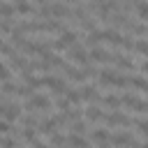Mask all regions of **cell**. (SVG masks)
Instances as JSON below:
<instances>
[{
	"instance_id": "cell-28",
	"label": "cell",
	"mask_w": 148,
	"mask_h": 148,
	"mask_svg": "<svg viewBox=\"0 0 148 148\" xmlns=\"http://www.w3.org/2000/svg\"><path fill=\"white\" fill-rule=\"evenodd\" d=\"M0 148H16V141L9 139V136L7 139H0Z\"/></svg>"
},
{
	"instance_id": "cell-24",
	"label": "cell",
	"mask_w": 148,
	"mask_h": 148,
	"mask_svg": "<svg viewBox=\"0 0 148 148\" xmlns=\"http://www.w3.org/2000/svg\"><path fill=\"white\" fill-rule=\"evenodd\" d=\"M134 51H139L141 56H148V42H146V39H139V42H134Z\"/></svg>"
},
{
	"instance_id": "cell-31",
	"label": "cell",
	"mask_w": 148,
	"mask_h": 148,
	"mask_svg": "<svg viewBox=\"0 0 148 148\" xmlns=\"http://www.w3.org/2000/svg\"><path fill=\"white\" fill-rule=\"evenodd\" d=\"M0 116H5V104H0Z\"/></svg>"
},
{
	"instance_id": "cell-5",
	"label": "cell",
	"mask_w": 148,
	"mask_h": 148,
	"mask_svg": "<svg viewBox=\"0 0 148 148\" xmlns=\"http://www.w3.org/2000/svg\"><path fill=\"white\" fill-rule=\"evenodd\" d=\"M109 143H113V146H118V148H123V146H132V143H134V136H132L130 132H118V134H111Z\"/></svg>"
},
{
	"instance_id": "cell-15",
	"label": "cell",
	"mask_w": 148,
	"mask_h": 148,
	"mask_svg": "<svg viewBox=\"0 0 148 148\" xmlns=\"http://www.w3.org/2000/svg\"><path fill=\"white\" fill-rule=\"evenodd\" d=\"M14 12L18 14H32V7L28 0H14Z\"/></svg>"
},
{
	"instance_id": "cell-18",
	"label": "cell",
	"mask_w": 148,
	"mask_h": 148,
	"mask_svg": "<svg viewBox=\"0 0 148 148\" xmlns=\"http://www.w3.org/2000/svg\"><path fill=\"white\" fill-rule=\"evenodd\" d=\"M134 5H136V14H139V18H141V21H148V2H146V0H136Z\"/></svg>"
},
{
	"instance_id": "cell-22",
	"label": "cell",
	"mask_w": 148,
	"mask_h": 148,
	"mask_svg": "<svg viewBox=\"0 0 148 148\" xmlns=\"http://www.w3.org/2000/svg\"><path fill=\"white\" fill-rule=\"evenodd\" d=\"M35 130H37V127H23L21 139H23V141H28V143H32V141H35Z\"/></svg>"
},
{
	"instance_id": "cell-9",
	"label": "cell",
	"mask_w": 148,
	"mask_h": 148,
	"mask_svg": "<svg viewBox=\"0 0 148 148\" xmlns=\"http://www.w3.org/2000/svg\"><path fill=\"white\" fill-rule=\"evenodd\" d=\"M7 123H12V120H16V118H21V106L18 104H7L5 106V116H2Z\"/></svg>"
},
{
	"instance_id": "cell-8",
	"label": "cell",
	"mask_w": 148,
	"mask_h": 148,
	"mask_svg": "<svg viewBox=\"0 0 148 148\" xmlns=\"http://www.w3.org/2000/svg\"><path fill=\"white\" fill-rule=\"evenodd\" d=\"M113 65H116L118 69H136V65H134L132 58H125V56H118V53H116V58H113Z\"/></svg>"
},
{
	"instance_id": "cell-25",
	"label": "cell",
	"mask_w": 148,
	"mask_h": 148,
	"mask_svg": "<svg viewBox=\"0 0 148 148\" xmlns=\"http://www.w3.org/2000/svg\"><path fill=\"white\" fill-rule=\"evenodd\" d=\"M132 125H136L139 132H141L143 136H148V120H132Z\"/></svg>"
},
{
	"instance_id": "cell-12",
	"label": "cell",
	"mask_w": 148,
	"mask_h": 148,
	"mask_svg": "<svg viewBox=\"0 0 148 148\" xmlns=\"http://www.w3.org/2000/svg\"><path fill=\"white\" fill-rule=\"evenodd\" d=\"M37 127H39V132H42V134L51 136V134L56 132V127H58V125H56V120H53V118H46V120H42Z\"/></svg>"
},
{
	"instance_id": "cell-37",
	"label": "cell",
	"mask_w": 148,
	"mask_h": 148,
	"mask_svg": "<svg viewBox=\"0 0 148 148\" xmlns=\"http://www.w3.org/2000/svg\"><path fill=\"white\" fill-rule=\"evenodd\" d=\"M0 44H2V42H0Z\"/></svg>"
},
{
	"instance_id": "cell-13",
	"label": "cell",
	"mask_w": 148,
	"mask_h": 148,
	"mask_svg": "<svg viewBox=\"0 0 148 148\" xmlns=\"http://www.w3.org/2000/svg\"><path fill=\"white\" fill-rule=\"evenodd\" d=\"M99 102L106 109H118L120 106V97H116V95H104V97H99Z\"/></svg>"
},
{
	"instance_id": "cell-32",
	"label": "cell",
	"mask_w": 148,
	"mask_h": 148,
	"mask_svg": "<svg viewBox=\"0 0 148 148\" xmlns=\"http://www.w3.org/2000/svg\"><path fill=\"white\" fill-rule=\"evenodd\" d=\"M90 2H92V5H102L104 0H90Z\"/></svg>"
},
{
	"instance_id": "cell-3",
	"label": "cell",
	"mask_w": 148,
	"mask_h": 148,
	"mask_svg": "<svg viewBox=\"0 0 148 148\" xmlns=\"http://www.w3.org/2000/svg\"><path fill=\"white\" fill-rule=\"evenodd\" d=\"M67 58L72 60V62H76V65H81V67H86L90 60H88V53L79 46V44H74V46H69V51H67Z\"/></svg>"
},
{
	"instance_id": "cell-6",
	"label": "cell",
	"mask_w": 148,
	"mask_h": 148,
	"mask_svg": "<svg viewBox=\"0 0 148 148\" xmlns=\"http://www.w3.org/2000/svg\"><path fill=\"white\" fill-rule=\"evenodd\" d=\"M42 81H44V86H49L56 95H60V92H65V90H67V86H65V81H62V79H56V76H44Z\"/></svg>"
},
{
	"instance_id": "cell-26",
	"label": "cell",
	"mask_w": 148,
	"mask_h": 148,
	"mask_svg": "<svg viewBox=\"0 0 148 148\" xmlns=\"http://www.w3.org/2000/svg\"><path fill=\"white\" fill-rule=\"evenodd\" d=\"M9 79H12V72H9V67L0 62V81H9Z\"/></svg>"
},
{
	"instance_id": "cell-11",
	"label": "cell",
	"mask_w": 148,
	"mask_h": 148,
	"mask_svg": "<svg viewBox=\"0 0 148 148\" xmlns=\"http://www.w3.org/2000/svg\"><path fill=\"white\" fill-rule=\"evenodd\" d=\"M9 65H12L14 69H21V72L28 69V60H25L23 56H18V53H12V56H9Z\"/></svg>"
},
{
	"instance_id": "cell-4",
	"label": "cell",
	"mask_w": 148,
	"mask_h": 148,
	"mask_svg": "<svg viewBox=\"0 0 148 148\" xmlns=\"http://www.w3.org/2000/svg\"><path fill=\"white\" fill-rule=\"evenodd\" d=\"M113 53H109L106 49H99V46H90V53H88V60L92 62H113Z\"/></svg>"
},
{
	"instance_id": "cell-35",
	"label": "cell",
	"mask_w": 148,
	"mask_h": 148,
	"mask_svg": "<svg viewBox=\"0 0 148 148\" xmlns=\"http://www.w3.org/2000/svg\"><path fill=\"white\" fill-rule=\"evenodd\" d=\"M86 148H88V146H86Z\"/></svg>"
},
{
	"instance_id": "cell-16",
	"label": "cell",
	"mask_w": 148,
	"mask_h": 148,
	"mask_svg": "<svg viewBox=\"0 0 148 148\" xmlns=\"http://www.w3.org/2000/svg\"><path fill=\"white\" fill-rule=\"evenodd\" d=\"M51 16H58V18H67L69 16V9L65 5H51Z\"/></svg>"
},
{
	"instance_id": "cell-7",
	"label": "cell",
	"mask_w": 148,
	"mask_h": 148,
	"mask_svg": "<svg viewBox=\"0 0 148 148\" xmlns=\"http://www.w3.org/2000/svg\"><path fill=\"white\" fill-rule=\"evenodd\" d=\"M79 95H81V99H86V102H99V97H102L92 86H83V88L79 90Z\"/></svg>"
},
{
	"instance_id": "cell-36",
	"label": "cell",
	"mask_w": 148,
	"mask_h": 148,
	"mask_svg": "<svg viewBox=\"0 0 148 148\" xmlns=\"http://www.w3.org/2000/svg\"><path fill=\"white\" fill-rule=\"evenodd\" d=\"M146 104H148V102H146Z\"/></svg>"
},
{
	"instance_id": "cell-34",
	"label": "cell",
	"mask_w": 148,
	"mask_h": 148,
	"mask_svg": "<svg viewBox=\"0 0 148 148\" xmlns=\"http://www.w3.org/2000/svg\"><path fill=\"white\" fill-rule=\"evenodd\" d=\"M65 2H69V5H74V2H76V0H65Z\"/></svg>"
},
{
	"instance_id": "cell-21",
	"label": "cell",
	"mask_w": 148,
	"mask_h": 148,
	"mask_svg": "<svg viewBox=\"0 0 148 148\" xmlns=\"http://www.w3.org/2000/svg\"><path fill=\"white\" fill-rule=\"evenodd\" d=\"M86 118H88V120H99V118H102V111H99L97 106L90 104V106L86 109Z\"/></svg>"
},
{
	"instance_id": "cell-29",
	"label": "cell",
	"mask_w": 148,
	"mask_h": 148,
	"mask_svg": "<svg viewBox=\"0 0 148 148\" xmlns=\"http://www.w3.org/2000/svg\"><path fill=\"white\" fill-rule=\"evenodd\" d=\"M9 130H12V127H9V123H7V120H0V134H7Z\"/></svg>"
},
{
	"instance_id": "cell-33",
	"label": "cell",
	"mask_w": 148,
	"mask_h": 148,
	"mask_svg": "<svg viewBox=\"0 0 148 148\" xmlns=\"http://www.w3.org/2000/svg\"><path fill=\"white\" fill-rule=\"evenodd\" d=\"M123 2H125V5H132V2H136V0H123Z\"/></svg>"
},
{
	"instance_id": "cell-27",
	"label": "cell",
	"mask_w": 148,
	"mask_h": 148,
	"mask_svg": "<svg viewBox=\"0 0 148 148\" xmlns=\"http://www.w3.org/2000/svg\"><path fill=\"white\" fill-rule=\"evenodd\" d=\"M72 132H74V134H83V132H86V125H83L81 120H76V123H72Z\"/></svg>"
},
{
	"instance_id": "cell-19",
	"label": "cell",
	"mask_w": 148,
	"mask_h": 148,
	"mask_svg": "<svg viewBox=\"0 0 148 148\" xmlns=\"http://www.w3.org/2000/svg\"><path fill=\"white\" fill-rule=\"evenodd\" d=\"M65 97H67L69 104H79V102H81V95H79V90H74V88H67V90H65Z\"/></svg>"
},
{
	"instance_id": "cell-30",
	"label": "cell",
	"mask_w": 148,
	"mask_h": 148,
	"mask_svg": "<svg viewBox=\"0 0 148 148\" xmlns=\"http://www.w3.org/2000/svg\"><path fill=\"white\" fill-rule=\"evenodd\" d=\"M32 148H49V146H46V143H42V141H37V139H35V141H32Z\"/></svg>"
},
{
	"instance_id": "cell-23",
	"label": "cell",
	"mask_w": 148,
	"mask_h": 148,
	"mask_svg": "<svg viewBox=\"0 0 148 148\" xmlns=\"http://www.w3.org/2000/svg\"><path fill=\"white\" fill-rule=\"evenodd\" d=\"M12 30H14V18H2V21H0V32L7 35V32H12Z\"/></svg>"
},
{
	"instance_id": "cell-14",
	"label": "cell",
	"mask_w": 148,
	"mask_h": 148,
	"mask_svg": "<svg viewBox=\"0 0 148 148\" xmlns=\"http://www.w3.org/2000/svg\"><path fill=\"white\" fill-rule=\"evenodd\" d=\"M109 139H111V132H109V130H92V141H97V143H109Z\"/></svg>"
},
{
	"instance_id": "cell-10",
	"label": "cell",
	"mask_w": 148,
	"mask_h": 148,
	"mask_svg": "<svg viewBox=\"0 0 148 148\" xmlns=\"http://www.w3.org/2000/svg\"><path fill=\"white\" fill-rule=\"evenodd\" d=\"M86 146H88V141H86L81 134H74V132H72V134L67 136V148H86Z\"/></svg>"
},
{
	"instance_id": "cell-1",
	"label": "cell",
	"mask_w": 148,
	"mask_h": 148,
	"mask_svg": "<svg viewBox=\"0 0 148 148\" xmlns=\"http://www.w3.org/2000/svg\"><path fill=\"white\" fill-rule=\"evenodd\" d=\"M102 120H104L109 127H130V125H132V118H127V116H125V113H120V111L102 113Z\"/></svg>"
},
{
	"instance_id": "cell-2",
	"label": "cell",
	"mask_w": 148,
	"mask_h": 148,
	"mask_svg": "<svg viewBox=\"0 0 148 148\" xmlns=\"http://www.w3.org/2000/svg\"><path fill=\"white\" fill-rule=\"evenodd\" d=\"M25 109H28V111H35V109H37V111H49V109H51V102H49V97H44V95H30Z\"/></svg>"
},
{
	"instance_id": "cell-20",
	"label": "cell",
	"mask_w": 148,
	"mask_h": 148,
	"mask_svg": "<svg viewBox=\"0 0 148 148\" xmlns=\"http://www.w3.org/2000/svg\"><path fill=\"white\" fill-rule=\"evenodd\" d=\"M0 16H2V18H12V16H14V5L0 2Z\"/></svg>"
},
{
	"instance_id": "cell-17",
	"label": "cell",
	"mask_w": 148,
	"mask_h": 148,
	"mask_svg": "<svg viewBox=\"0 0 148 148\" xmlns=\"http://www.w3.org/2000/svg\"><path fill=\"white\" fill-rule=\"evenodd\" d=\"M76 37H79L76 30H62V39H60V42H65L67 46H74V44H76Z\"/></svg>"
}]
</instances>
